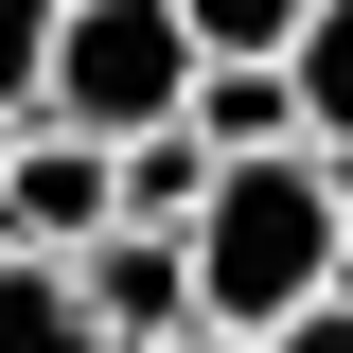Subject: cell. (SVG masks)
<instances>
[{
  "label": "cell",
  "instance_id": "1",
  "mask_svg": "<svg viewBox=\"0 0 353 353\" xmlns=\"http://www.w3.org/2000/svg\"><path fill=\"white\" fill-rule=\"evenodd\" d=\"M176 248H194V336H248L265 353V336H301V318L353 283V176L318 159V141L301 159H230L212 212L176 230Z\"/></svg>",
  "mask_w": 353,
  "mask_h": 353
},
{
  "label": "cell",
  "instance_id": "2",
  "mask_svg": "<svg viewBox=\"0 0 353 353\" xmlns=\"http://www.w3.org/2000/svg\"><path fill=\"white\" fill-rule=\"evenodd\" d=\"M36 124L53 141H159V124H194V18L176 0H71L53 18V88H36Z\"/></svg>",
  "mask_w": 353,
  "mask_h": 353
},
{
  "label": "cell",
  "instance_id": "3",
  "mask_svg": "<svg viewBox=\"0 0 353 353\" xmlns=\"http://www.w3.org/2000/svg\"><path fill=\"white\" fill-rule=\"evenodd\" d=\"M106 230H124V159L18 124V159H0V248L18 265H71V248H106Z\"/></svg>",
  "mask_w": 353,
  "mask_h": 353
},
{
  "label": "cell",
  "instance_id": "4",
  "mask_svg": "<svg viewBox=\"0 0 353 353\" xmlns=\"http://www.w3.org/2000/svg\"><path fill=\"white\" fill-rule=\"evenodd\" d=\"M71 301L106 353H176L194 336V248L176 230H106V248H71Z\"/></svg>",
  "mask_w": 353,
  "mask_h": 353
},
{
  "label": "cell",
  "instance_id": "5",
  "mask_svg": "<svg viewBox=\"0 0 353 353\" xmlns=\"http://www.w3.org/2000/svg\"><path fill=\"white\" fill-rule=\"evenodd\" d=\"M194 141L212 159H301V88L283 71H194Z\"/></svg>",
  "mask_w": 353,
  "mask_h": 353
},
{
  "label": "cell",
  "instance_id": "6",
  "mask_svg": "<svg viewBox=\"0 0 353 353\" xmlns=\"http://www.w3.org/2000/svg\"><path fill=\"white\" fill-rule=\"evenodd\" d=\"M283 88H301V141H318V159L353 176V0H318V18H301V53H283Z\"/></svg>",
  "mask_w": 353,
  "mask_h": 353
},
{
  "label": "cell",
  "instance_id": "7",
  "mask_svg": "<svg viewBox=\"0 0 353 353\" xmlns=\"http://www.w3.org/2000/svg\"><path fill=\"white\" fill-rule=\"evenodd\" d=\"M212 141H194V124H159V141H124V230H194V212H212Z\"/></svg>",
  "mask_w": 353,
  "mask_h": 353
},
{
  "label": "cell",
  "instance_id": "8",
  "mask_svg": "<svg viewBox=\"0 0 353 353\" xmlns=\"http://www.w3.org/2000/svg\"><path fill=\"white\" fill-rule=\"evenodd\" d=\"M176 18H194V71H283L318 0H176Z\"/></svg>",
  "mask_w": 353,
  "mask_h": 353
},
{
  "label": "cell",
  "instance_id": "9",
  "mask_svg": "<svg viewBox=\"0 0 353 353\" xmlns=\"http://www.w3.org/2000/svg\"><path fill=\"white\" fill-rule=\"evenodd\" d=\"M0 353H106L88 301H71V265H18V248H0Z\"/></svg>",
  "mask_w": 353,
  "mask_h": 353
},
{
  "label": "cell",
  "instance_id": "10",
  "mask_svg": "<svg viewBox=\"0 0 353 353\" xmlns=\"http://www.w3.org/2000/svg\"><path fill=\"white\" fill-rule=\"evenodd\" d=\"M53 18H71V0H0V124H36V88H53Z\"/></svg>",
  "mask_w": 353,
  "mask_h": 353
},
{
  "label": "cell",
  "instance_id": "11",
  "mask_svg": "<svg viewBox=\"0 0 353 353\" xmlns=\"http://www.w3.org/2000/svg\"><path fill=\"white\" fill-rule=\"evenodd\" d=\"M265 353H353V283H336V301L301 318V336H265Z\"/></svg>",
  "mask_w": 353,
  "mask_h": 353
},
{
  "label": "cell",
  "instance_id": "12",
  "mask_svg": "<svg viewBox=\"0 0 353 353\" xmlns=\"http://www.w3.org/2000/svg\"><path fill=\"white\" fill-rule=\"evenodd\" d=\"M176 353H248V336H176Z\"/></svg>",
  "mask_w": 353,
  "mask_h": 353
},
{
  "label": "cell",
  "instance_id": "13",
  "mask_svg": "<svg viewBox=\"0 0 353 353\" xmlns=\"http://www.w3.org/2000/svg\"><path fill=\"white\" fill-rule=\"evenodd\" d=\"M0 159H18V124H0Z\"/></svg>",
  "mask_w": 353,
  "mask_h": 353
}]
</instances>
